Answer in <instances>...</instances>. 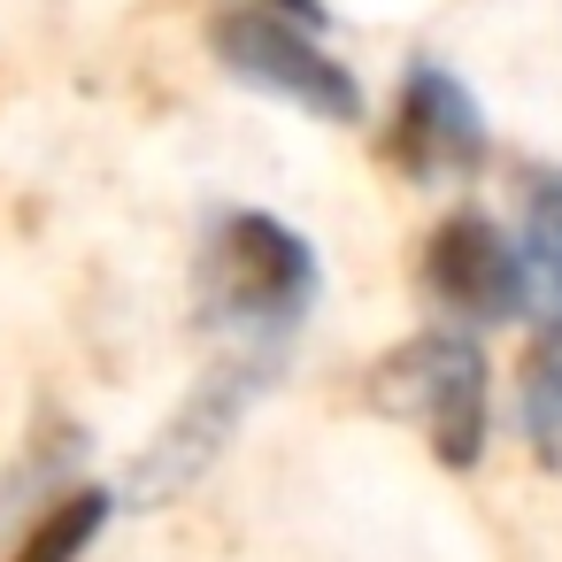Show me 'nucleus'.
<instances>
[{"mask_svg":"<svg viewBox=\"0 0 562 562\" xmlns=\"http://www.w3.org/2000/svg\"><path fill=\"white\" fill-rule=\"evenodd\" d=\"M370 401L385 416H408L447 470H470L485 454V355L462 331H416L370 370Z\"/></svg>","mask_w":562,"mask_h":562,"instance_id":"2","label":"nucleus"},{"mask_svg":"<svg viewBox=\"0 0 562 562\" xmlns=\"http://www.w3.org/2000/svg\"><path fill=\"white\" fill-rule=\"evenodd\" d=\"M255 9H278V16H293V24H324V0H255Z\"/></svg>","mask_w":562,"mask_h":562,"instance_id":"10","label":"nucleus"},{"mask_svg":"<svg viewBox=\"0 0 562 562\" xmlns=\"http://www.w3.org/2000/svg\"><path fill=\"white\" fill-rule=\"evenodd\" d=\"M101 524H109V493H63V501H47V516L32 524V539L16 547V562H78L93 539H101Z\"/></svg>","mask_w":562,"mask_h":562,"instance_id":"7","label":"nucleus"},{"mask_svg":"<svg viewBox=\"0 0 562 562\" xmlns=\"http://www.w3.org/2000/svg\"><path fill=\"white\" fill-rule=\"evenodd\" d=\"M524 262H531V278L562 301V178H547V186L531 193V216H524Z\"/></svg>","mask_w":562,"mask_h":562,"instance_id":"9","label":"nucleus"},{"mask_svg":"<svg viewBox=\"0 0 562 562\" xmlns=\"http://www.w3.org/2000/svg\"><path fill=\"white\" fill-rule=\"evenodd\" d=\"M424 278H431L439 308L462 316V324H508V316L531 308V262H524V247L493 216H470V209L431 232Z\"/></svg>","mask_w":562,"mask_h":562,"instance_id":"5","label":"nucleus"},{"mask_svg":"<svg viewBox=\"0 0 562 562\" xmlns=\"http://www.w3.org/2000/svg\"><path fill=\"white\" fill-rule=\"evenodd\" d=\"M270 362H278V355H262V347H232V355L201 378V393H193V401L155 431V447L139 454V470H132V501H170L178 485H193V477L216 462V447L232 439V424L247 416V401L262 393Z\"/></svg>","mask_w":562,"mask_h":562,"instance_id":"4","label":"nucleus"},{"mask_svg":"<svg viewBox=\"0 0 562 562\" xmlns=\"http://www.w3.org/2000/svg\"><path fill=\"white\" fill-rule=\"evenodd\" d=\"M209 47H216V63L239 86H262V93H278V101H293V109H308L324 124H355L362 116V86L347 78V63H331L316 47V32L278 16V9L239 0V9H224L209 24Z\"/></svg>","mask_w":562,"mask_h":562,"instance_id":"3","label":"nucleus"},{"mask_svg":"<svg viewBox=\"0 0 562 562\" xmlns=\"http://www.w3.org/2000/svg\"><path fill=\"white\" fill-rule=\"evenodd\" d=\"M393 162L408 178H424V186L431 178H462V170L485 162V116H477V101L462 93L454 70H439V63L408 70L401 109H393Z\"/></svg>","mask_w":562,"mask_h":562,"instance_id":"6","label":"nucleus"},{"mask_svg":"<svg viewBox=\"0 0 562 562\" xmlns=\"http://www.w3.org/2000/svg\"><path fill=\"white\" fill-rule=\"evenodd\" d=\"M524 431L547 462H562V331L539 339L524 362Z\"/></svg>","mask_w":562,"mask_h":562,"instance_id":"8","label":"nucleus"},{"mask_svg":"<svg viewBox=\"0 0 562 562\" xmlns=\"http://www.w3.org/2000/svg\"><path fill=\"white\" fill-rule=\"evenodd\" d=\"M316 308V247L262 209H239L201 247V316L232 347L278 355L293 324Z\"/></svg>","mask_w":562,"mask_h":562,"instance_id":"1","label":"nucleus"}]
</instances>
